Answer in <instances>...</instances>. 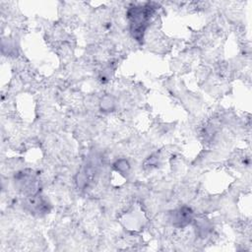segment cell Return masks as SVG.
<instances>
[{
    "label": "cell",
    "mask_w": 252,
    "mask_h": 252,
    "mask_svg": "<svg viewBox=\"0 0 252 252\" xmlns=\"http://www.w3.org/2000/svg\"><path fill=\"white\" fill-rule=\"evenodd\" d=\"M193 218V213L191 209L183 207L174 211L171 215L172 223L176 226H185L188 224Z\"/></svg>",
    "instance_id": "1"
}]
</instances>
